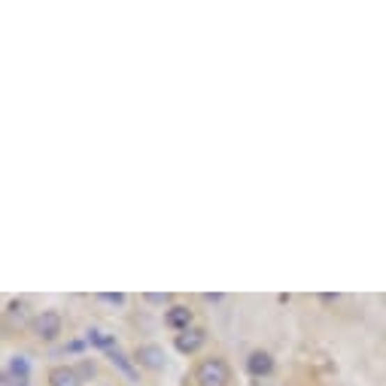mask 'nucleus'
<instances>
[{"mask_svg":"<svg viewBox=\"0 0 386 386\" xmlns=\"http://www.w3.org/2000/svg\"><path fill=\"white\" fill-rule=\"evenodd\" d=\"M195 383H198V386H229V383H231L229 362H225L222 356L201 359L198 368H195Z\"/></svg>","mask_w":386,"mask_h":386,"instance_id":"f257e3e1","label":"nucleus"},{"mask_svg":"<svg viewBox=\"0 0 386 386\" xmlns=\"http://www.w3.org/2000/svg\"><path fill=\"white\" fill-rule=\"evenodd\" d=\"M31 332L43 341H55L61 334V314L58 310H40L31 320Z\"/></svg>","mask_w":386,"mask_h":386,"instance_id":"f03ea898","label":"nucleus"},{"mask_svg":"<svg viewBox=\"0 0 386 386\" xmlns=\"http://www.w3.org/2000/svg\"><path fill=\"white\" fill-rule=\"evenodd\" d=\"M134 362L149 368V371H164L167 353H164V347H158V343H140L137 353H134Z\"/></svg>","mask_w":386,"mask_h":386,"instance_id":"7ed1b4c3","label":"nucleus"},{"mask_svg":"<svg viewBox=\"0 0 386 386\" xmlns=\"http://www.w3.org/2000/svg\"><path fill=\"white\" fill-rule=\"evenodd\" d=\"M3 383L6 386H31V362L24 356H13L3 368Z\"/></svg>","mask_w":386,"mask_h":386,"instance_id":"20e7f679","label":"nucleus"},{"mask_svg":"<svg viewBox=\"0 0 386 386\" xmlns=\"http://www.w3.org/2000/svg\"><path fill=\"white\" fill-rule=\"evenodd\" d=\"M164 325L167 329H173V332H189L192 329V310L189 307H183V304H173V307H167L164 310Z\"/></svg>","mask_w":386,"mask_h":386,"instance_id":"39448f33","label":"nucleus"},{"mask_svg":"<svg viewBox=\"0 0 386 386\" xmlns=\"http://www.w3.org/2000/svg\"><path fill=\"white\" fill-rule=\"evenodd\" d=\"M247 371L253 377H268L274 371V356L268 353V350H253L247 359Z\"/></svg>","mask_w":386,"mask_h":386,"instance_id":"423d86ee","label":"nucleus"},{"mask_svg":"<svg viewBox=\"0 0 386 386\" xmlns=\"http://www.w3.org/2000/svg\"><path fill=\"white\" fill-rule=\"evenodd\" d=\"M201 343H204V332L201 329H189V332H183V334L173 338V347H177V353H183V356L198 353Z\"/></svg>","mask_w":386,"mask_h":386,"instance_id":"0eeeda50","label":"nucleus"},{"mask_svg":"<svg viewBox=\"0 0 386 386\" xmlns=\"http://www.w3.org/2000/svg\"><path fill=\"white\" fill-rule=\"evenodd\" d=\"M49 386H82V377L70 365H55L49 371Z\"/></svg>","mask_w":386,"mask_h":386,"instance_id":"6e6552de","label":"nucleus"},{"mask_svg":"<svg viewBox=\"0 0 386 386\" xmlns=\"http://www.w3.org/2000/svg\"><path fill=\"white\" fill-rule=\"evenodd\" d=\"M86 341L91 343V347H98V350H107V353H113V347H116V334L104 332V329H88Z\"/></svg>","mask_w":386,"mask_h":386,"instance_id":"1a4fd4ad","label":"nucleus"},{"mask_svg":"<svg viewBox=\"0 0 386 386\" xmlns=\"http://www.w3.org/2000/svg\"><path fill=\"white\" fill-rule=\"evenodd\" d=\"M110 362L119 368V371L125 374V377H131V380H137V371H134V365H131V359L125 356V353H119V350H113L110 353Z\"/></svg>","mask_w":386,"mask_h":386,"instance_id":"9d476101","label":"nucleus"},{"mask_svg":"<svg viewBox=\"0 0 386 386\" xmlns=\"http://www.w3.org/2000/svg\"><path fill=\"white\" fill-rule=\"evenodd\" d=\"M6 314L13 316V320H24V316H28V301H19V298H13L10 304H6Z\"/></svg>","mask_w":386,"mask_h":386,"instance_id":"9b49d317","label":"nucleus"},{"mask_svg":"<svg viewBox=\"0 0 386 386\" xmlns=\"http://www.w3.org/2000/svg\"><path fill=\"white\" fill-rule=\"evenodd\" d=\"M100 301H110V304H125V295L122 292H104V295H100Z\"/></svg>","mask_w":386,"mask_h":386,"instance_id":"f8f14e48","label":"nucleus"},{"mask_svg":"<svg viewBox=\"0 0 386 386\" xmlns=\"http://www.w3.org/2000/svg\"><path fill=\"white\" fill-rule=\"evenodd\" d=\"M77 374L82 377V380H88V377H95V365H91V362H79Z\"/></svg>","mask_w":386,"mask_h":386,"instance_id":"ddd939ff","label":"nucleus"},{"mask_svg":"<svg viewBox=\"0 0 386 386\" xmlns=\"http://www.w3.org/2000/svg\"><path fill=\"white\" fill-rule=\"evenodd\" d=\"M146 301H153V304H167L171 301V295H158V292H149V295H144Z\"/></svg>","mask_w":386,"mask_h":386,"instance_id":"4468645a","label":"nucleus"},{"mask_svg":"<svg viewBox=\"0 0 386 386\" xmlns=\"http://www.w3.org/2000/svg\"><path fill=\"white\" fill-rule=\"evenodd\" d=\"M204 298L210 301V304H219V301H222L225 295H222V292H207V295H204Z\"/></svg>","mask_w":386,"mask_h":386,"instance_id":"2eb2a0df","label":"nucleus"}]
</instances>
